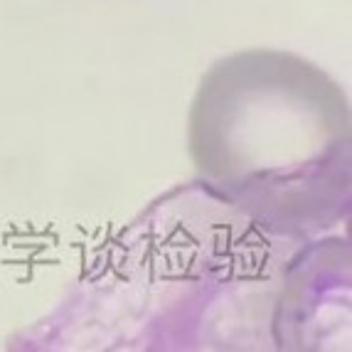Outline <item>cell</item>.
<instances>
[{
  "mask_svg": "<svg viewBox=\"0 0 352 352\" xmlns=\"http://www.w3.org/2000/svg\"><path fill=\"white\" fill-rule=\"evenodd\" d=\"M188 151L214 197L261 227L308 236L347 217L350 101L333 76L281 50H244L202 76Z\"/></svg>",
  "mask_w": 352,
  "mask_h": 352,
  "instance_id": "obj_1",
  "label": "cell"
}]
</instances>
